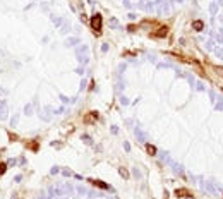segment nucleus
I'll return each mask as SVG.
<instances>
[{
	"instance_id": "1",
	"label": "nucleus",
	"mask_w": 223,
	"mask_h": 199,
	"mask_svg": "<svg viewBox=\"0 0 223 199\" xmlns=\"http://www.w3.org/2000/svg\"><path fill=\"white\" fill-rule=\"evenodd\" d=\"M101 24H103V17H101L100 14H95V16L91 17V27L95 29L96 34H101Z\"/></svg>"
},
{
	"instance_id": "2",
	"label": "nucleus",
	"mask_w": 223,
	"mask_h": 199,
	"mask_svg": "<svg viewBox=\"0 0 223 199\" xmlns=\"http://www.w3.org/2000/svg\"><path fill=\"white\" fill-rule=\"evenodd\" d=\"M168 34V27L165 26V27H160L156 33H153V36H156V38H163V36H167Z\"/></svg>"
},
{
	"instance_id": "3",
	"label": "nucleus",
	"mask_w": 223,
	"mask_h": 199,
	"mask_svg": "<svg viewBox=\"0 0 223 199\" xmlns=\"http://www.w3.org/2000/svg\"><path fill=\"white\" fill-rule=\"evenodd\" d=\"M89 182H91L93 185L100 187V189H108V184H105V182H101V180H95V178H89Z\"/></svg>"
},
{
	"instance_id": "4",
	"label": "nucleus",
	"mask_w": 223,
	"mask_h": 199,
	"mask_svg": "<svg viewBox=\"0 0 223 199\" xmlns=\"http://www.w3.org/2000/svg\"><path fill=\"white\" fill-rule=\"evenodd\" d=\"M192 29H194V31H202V29H204V22H202V21H194V22H192Z\"/></svg>"
},
{
	"instance_id": "5",
	"label": "nucleus",
	"mask_w": 223,
	"mask_h": 199,
	"mask_svg": "<svg viewBox=\"0 0 223 199\" xmlns=\"http://www.w3.org/2000/svg\"><path fill=\"white\" fill-rule=\"evenodd\" d=\"M96 118H98V113H96V112H89V115H86V118H84V120H86L88 124H91V122H95Z\"/></svg>"
},
{
	"instance_id": "6",
	"label": "nucleus",
	"mask_w": 223,
	"mask_h": 199,
	"mask_svg": "<svg viewBox=\"0 0 223 199\" xmlns=\"http://www.w3.org/2000/svg\"><path fill=\"white\" fill-rule=\"evenodd\" d=\"M175 196H177V198H185V196H189V191L187 189H177V191H175Z\"/></svg>"
},
{
	"instance_id": "7",
	"label": "nucleus",
	"mask_w": 223,
	"mask_h": 199,
	"mask_svg": "<svg viewBox=\"0 0 223 199\" xmlns=\"http://www.w3.org/2000/svg\"><path fill=\"white\" fill-rule=\"evenodd\" d=\"M146 149H148V153H149L151 156H153V155H156V148H154V146H151V144H148Z\"/></svg>"
},
{
	"instance_id": "8",
	"label": "nucleus",
	"mask_w": 223,
	"mask_h": 199,
	"mask_svg": "<svg viewBox=\"0 0 223 199\" xmlns=\"http://www.w3.org/2000/svg\"><path fill=\"white\" fill-rule=\"evenodd\" d=\"M119 172H120V175H122V177H126V178H127V177H129V172H127V170H126V168H120V170H119Z\"/></svg>"
},
{
	"instance_id": "9",
	"label": "nucleus",
	"mask_w": 223,
	"mask_h": 199,
	"mask_svg": "<svg viewBox=\"0 0 223 199\" xmlns=\"http://www.w3.org/2000/svg\"><path fill=\"white\" fill-rule=\"evenodd\" d=\"M215 70H216V74L220 75V77H223V67H215Z\"/></svg>"
},
{
	"instance_id": "10",
	"label": "nucleus",
	"mask_w": 223,
	"mask_h": 199,
	"mask_svg": "<svg viewBox=\"0 0 223 199\" xmlns=\"http://www.w3.org/2000/svg\"><path fill=\"white\" fill-rule=\"evenodd\" d=\"M5 168H7V165H5V163H0V173H4V172H5Z\"/></svg>"
},
{
	"instance_id": "11",
	"label": "nucleus",
	"mask_w": 223,
	"mask_h": 199,
	"mask_svg": "<svg viewBox=\"0 0 223 199\" xmlns=\"http://www.w3.org/2000/svg\"><path fill=\"white\" fill-rule=\"evenodd\" d=\"M222 91H223V88H222Z\"/></svg>"
}]
</instances>
